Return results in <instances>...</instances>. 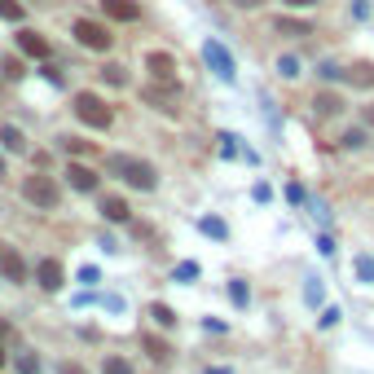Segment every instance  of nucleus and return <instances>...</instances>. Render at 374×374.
I'll return each instance as SVG.
<instances>
[{
    "instance_id": "obj_1",
    "label": "nucleus",
    "mask_w": 374,
    "mask_h": 374,
    "mask_svg": "<svg viewBox=\"0 0 374 374\" xmlns=\"http://www.w3.org/2000/svg\"><path fill=\"white\" fill-rule=\"evenodd\" d=\"M106 172H111V176H124L132 189H146V194L159 185V172H154L150 163L132 159V154H106Z\"/></svg>"
},
{
    "instance_id": "obj_2",
    "label": "nucleus",
    "mask_w": 374,
    "mask_h": 374,
    "mask_svg": "<svg viewBox=\"0 0 374 374\" xmlns=\"http://www.w3.org/2000/svg\"><path fill=\"white\" fill-rule=\"evenodd\" d=\"M75 115H80L88 128H102V132L115 124V111L97 97V93H75Z\"/></svg>"
},
{
    "instance_id": "obj_3",
    "label": "nucleus",
    "mask_w": 374,
    "mask_h": 374,
    "mask_svg": "<svg viewBox=\"0 0 374 374\" xmlns=\"http://www.w3.org/2000/svg\"><path fill=\"white\" fill-rule=\"evenodd\" d=\"M22 198L35 203V207H57L62 189H57L53 176H27V185H22Z\"/></svg>"
},
{
    "instance_id": "obj_4",
    "label": "nucleus",
    "mask_w": 374,
    "mask_h": 374,
    "mask_svg": "<svg viewBox=\"0 0 374 374\" xmlns=\"http://www.w3.org/2000/svg\"><path fill=\"white\" fill-rule=\"evenodd\" d=\"M75 40L84 44V49H93V53H106L115 44V35L102 27V22H93V18H80L75 22Z\"/></svg>"
},
{
    "instance_id": "obj_5",
    "label": "nucleus",
    "mask_w": 374,
    "mask_h": 374,
    "mask_svg": "<svg viewBox=\"0 0 374 374\" xmlns=\"http://www.w3.org/2000/svg\"><path fill=\"white\" fill-rule=\"evenodd\" d=\"M203 57H207V66H212L225 84H234V57L225 53V44H221V40H207V44H203Z\"/></svg>"
},
{
    "instance_id": "obj_6",
    "label": "nucleus",
    "mask_w": 374,
    "mask_h": 374,
    "mask_svg": "<svg viewBox=\"0 0 374 374\" xmlns=\"http://www.w3.org/2000/svg\"><path fill=\"white\" fill-rule=\"evenodd\" d=\"M141 102H150L154 111L172 115L176 111V84H146V88H141Z\"/></svg>"
},
{
    "instance_id": "obj_7",
    "label": "nucleus",
    "mask_w": 374,
    "mask_h": 374,
    "mask_svg": "<svg viewBox=\"0 0 374 374\" xmlns=\"http://www.w3.org/2000/svg\"><path fill=\"white\" fill-rule=\"evenodd\" d=\"M0 273H5L9 282H27V260H22L14 247H5V243H0Z\"/></svg>"
},
{
    "instance_id": "obj_8",
    "label": "nucleus",
    "mask_w": 374,
    "mask_h": 374,
    "mask_svg": "<svg viewBox=\"0 0 374 374\" xmlns=\"http://www.w3.org/2000/svg\"><path fill=\"white\" fill-rule=\"evenodd\" d=\"M146 66H150L154 84H176V62H172V53H150Z\"/></svg>"
},
{
    "instance_id": "obj_9",
    "label": "nucleus",
    "mask_w": 374,
    "mask_h": 374,
    "mask_svg": "<svg viewBox=\"0 0 374 374\" xmlns=\"http://www.w3.org/2000/svg\"><path fill=\"white\" fill-rule=\"evenodd\" d=\"M102 9H106V18H115V22H137L141 18L137 0H102Z\"/></svg>"
},
{
    "instance_id": "obj_10",
    "label": "nucleus",
    "mask_w": 374,
    "mask_h": 374,
    "mask_svg": "<svg viewBox=\"0 0 374 374\" xmlns=\"http://www.w3.org/2000/svg\"><path fill=\"white\" fill-rule=\"evenodd\" d=\"M66 180L80 189V194H93V189H97V172H93V167H84V163H71V167H66Z\"/></svg>"
},
{
    "instance_id": "obj_11",
    "label": "nucleus",
    "mask_w": 374,
    "mask_h": 374,
    "mask_svg": "<svg viewBox=\"0 0 374 374\" xmlns=\"http://www.w3.org/2000/svg\"><path fill=\"white\" fill-rule=\"evenodd\" d=\"M35 282L44 286V291H57V286L66 282V273H62V264L57 260H40V269H35Z\"/></svg>"
},
{
    "instance_id": "obj_12",
    "label": "nucleus",
    "mask_w": 374,
    "mask_h": 374,
    "mask_svg": "<svg viewBox=\"0 0 374 374\" xmlns=\"http://www.w3.org/2000/svg\"><path fill=\"white\" fill-rule=\"evenodd\" d=\"M18 49L27 53V57H40V62L53 53V49H49V40H44V35H35V31H18Z\"/></svg>"
},
{
    "instance_id": "obj_13",
    "label": "nucleus",
    "mask_w": 374,
    "mask_h": 374,
    "mask_svg": "<svg viewBox=\"0 0 374 374\" xmlns=\"http://www.w3.org/2000/svg\"><path fill=\"white\" fill-rule=\"evenodd\" d=\"M102 216H106V221H115V225H128V203L124 198H119V194H111V198H102Z\"/></svg>"
},
{
    "instance_id": "obj_14",
    "label": "nucleus",
    "mask_w": 374,
    "mask_h": 374,
    "mask_svg": "<svg viewBox=\"0 0 374 374\" xmlns=\"http://www.w3.org/2000/svg\"><path fill=\"white\" fill-rule=\"evenodd\" d=\"M348 84H357V88H374V62L348 66Z\"/></svg>"
},
{
    "instance_id": "obj_15",
    "label": "nucleus",
    "mask_w": 374,
    "mask_h": 374,
    "mask_svg": "<svg viewBox=\"0 0 374 374\" xmlns=\"http://www.w3.org/2000/svg\"><path fill=\"white\" fill-rule=\"evenodd\" d=\"M0 146H5L9 154H22V150H27V137H22L14 124H5V128H0Z\"/></svg>"
},
{
    "instance_id": "obj_16",
    "label": "nucleus",
    "mask_w": 374,
    "mask_h": 374,
    "mask_svg": "<svg viewBox=\"0 0 374 374\" xmlns=\"http://www.w3.org/2000/svg\"><path fill=\"white\" fill-rule=\"evenodd\" d=\"M312 111H317L321 119H330V115H339V111H344V102L335 97V93H317V97H312Z\"/></svg>"
},
{
    "instance_id": "obj_17",
    "label": "nucleus",
    "mask_w": 374,
    "mask_h": 374,
    "mask_svg": "<svg viewBox=\"0 0 374 374\" xmlns=\"http://www.w3.org/2000/svg\"><path fill=\"white\" fill-rule=\"evenodd\" d=\"M141 348L150 353V361H167V357H172V348H167L159 335H141Z\"/></svg>"
},
{
    "instance_id": "obj_18",
    "label": "nucleus",
    "mask_w": 374,
    "mask_h": 374,
    "mask_svg": "<svg viewBox=\"0 0 374 374\" xmlns=\"http://www.w3.org/2000/svg\"><path fill=\"white\" fill-rule=\"evenodd\" d=\"M277 31L282 35H312L308 22H299V18H277Z\"/></svg>"
},
{
    "instance_id": "obj_19",
    "label": "nucleus",
    "mask_w": 374,
    "mask_h": 374,
    "mask_svg": "<svg viewBox=\"0 0 374 374\" xmlns=\"http://www.w3.org/2000/svg\"><path fill=\"white\" fill-rule=\"evenodd\" d=\"M0 18H5V22H22V18H27V9H22L18 0H0Z\"/></svg>"
},
{
    "instance_id": "obj_20",
    "label": "nucleus",
    "mask_w": 374,
    "mask_h": 374,
    "mask_svg": "<svg viewBox=\"0 0 374 374\" xmlns=\"http://www.w3.org/2000/svg\"><path fill=\"white\" fill-rule=\"evenodd\" d=\"M150 317L159 321V326H176V312L167 308V304H150Z\"/></svg>"
},
{
    "instance_id": "obj_21",
    "label": "nucleus",
    "mask_w": 374,
    "mask_h": 374,
    "mask_svg": "<svg viewBox=\"0 0 374 374\" xmlns=\"http://www.w3.org/2000/svg\"><path fill=\"white\" fill-rule=\"evenodd\" d=\"M102 374H132V366H128L124 357H106L102 361Z\"/></svg>"
},
{
    "instance_id": "obj_22",
    "label": "nucleus",
    "mask_w": 374,
    "mask_h": 374,
    "mask_svg": "<svg viewBox=\"0 0 374 374\" xmlns=\"http://www.w3.org/2000/svg\"><path fill=\"white\" fill-rule=\"evenodd\" d=\"M0 71H5V80H22V62H18V57H5Z\"/></svg>"
},
{
    "instance_id": "obj_23",
    "label": "nucleus",
    "mask_w": 374,
    "mask_h": 374,
    "mask_svg": "<svg viewBox=\"0 0 374 374\" xmlns=\"http://www.w3.org/2000/svg\"><path fill=\"white\" fill-rule=\"evenodd\" d=\"M18 370H22V374H40V357L22 353V357H18Z\"/></svg>"
},
{
    "instance_id": "obj_24",
    "label": "nucleus",
    "mask_w": 374,
    "mask_h": 374,
    "mask_svg": "<svg viewBox=\"0 0 374 374\" xmlns=\"http://www.w3.org/2000/svg\"><path fill=\"white\" fill-rule=\"evenodd\" d=\"M344 146H348V150H361V146H366V132H361V128L344 132Z\"/></svg>"
},
{
    "instance_id": "obj_25",
    "label": "nucleus",
    "mask_w": 374,
    "mask_h": 374,
    "mask_svg": "<svg viewBox=\"0 0 374 374\" xmlns=\"http://www.w3.org/2000/svg\"><path fill=\"white\" fill-rule=\"evenodd\" d=\"M229 299L243 308V304H247V282H229Z\"/></svg>"
},
{
    "instance_id": "obj_26",
    "label": "nucleus",
    "mask_w": 374,
    "mask_h": 374,
    "mask_svg": "<svg viewBox=\"0 0 374 374\" xmlns=\"http://www.w3.org/2000/svg\"><path fill=\"white\" fill-rule=\"evenodd\" d=\"M102 75H106V80H111V84H115V88H119V84H128V75H124V66H106V71H102Z\"/></svg>"
},
{
    "instance_id": "obj_27",
    "label": "nucleus",
    "mask_w": 374,
    "mask_h": 374,
    "mask_svg": "<svg viewBox=\"0 0 374 374\" xmlns=\"http://www.w3.org/2000/svg\"><path fill=\"white\" fill-rule=\"evenodd\" d=\"M62 146H66L71 154H88V150H93V146H88V141H80V137H66V141H62Z\"/></svg>"
},
{
    "instance_id": "obj_28",
    "label": "nucleus",
    "mask_w": 374,
    "mask_h": 374,
    "mask_svg": "<svg viewBox=\"0 0 374 374\" xmlns=\"http://www.w3.org/2000/svg\"><path fill=\"white\" fill-rule=\"evenodd\" d=\"M203 234H216V238H225V225H221V221H212V216H207V221H203Z\"/></svg>"
},
{
    "instance_id": "obj_29",
    "label": "nucleus",
    "mask_w": 374,
    "mask_h": 374,
    "mask_svg": "<svg viewBox=\"0 0 374 374\" xmlns=\"http://www.w3.org/2000/svg\"><path fill=\"white\" fill-rule=\"evenodd\" d=\"M295 66H299V62H295V57H282V75H286V80H291V75H299V71H295Z\"/></svg>"
},
{
    "instance_id": "obj_30",
    "label": "nucleus",
    "mask_w": 374,
    "mask_h": 374,
    "mask_svg": "<svg viewBox=\"0 0 374 374\" xmlns=\"http://www.w3.org/2000/svg\"><path fill=\"white\" fill-rule=\"evenodd\" d=\"M357 269H361V277H366V282H374V264H370V260H357Z\"/></svg>"
},
{
    "instance_id": "obj_31",
    "label": "nucleus",
    "mask_w": 374,
    "mask_h": 374,
    "mask_svg": "<svg viewBox=\"0 0 374 374\" xmlns=\"http://www.w3.org/2000/svg\"><path fill=\"white\" fill-rule=\"evenodd\" d=\"M291 9H308V5H317V0H286Z\"/></svg>"
},
{
    "instance_id": "obj_32",
    "label": "nucleus",
    "mask_w": 374,
    "mask_h": 374,
    "mask_svg": "<svg viewBox=\"0 0 374 374\" xmlns=\"http://www.w3.org/2000/svg\"><path fill=\"white\" fill-rule=\"evenodd\" d=\"M62 374H84L80 366H71V361H66V366H62Z\"/></svg>"
},
{
    "instance_id": "obj_33",
    "label": "nucleus",
    "mask_w": 374,
    "mask_h": 374,
    "mask_svg": "<svg viewBox=\"0 0 374 374\" xmlns=\"http://www.w3.org/2000/svg\"><path fill=\"white\" fill-rule=\"evenodd\" d=\"M366 124H370V128H374V106H366Z\"/></svg>"
},
{
    "instance_id": "obj_34",
    "label": "nucleus",
    "mask_w": 374,
    "mask_h": 374,
    "mask_svg": "<svg viewBox=\"0 0 374 374\" xmlns=\"http://www.w3.org/2000/svg\"><path fill=\"white\" fill-rule=\"evenodd\" d=\"M238 5H243V9H256V5H260V0H238Z\"/></svg>"
},
{
    "instance_id": "obj_35",
    "label": "nucleus",
    "mask_w": 374,
    "mask_h": 374,
    "mask_svg": "<svg viewBox=\"0 0 374 374\" xmlns=\"http://www.w3.org/2000/svg\"><path fill=\"white\" fill-rule=\"evenodd\" d=\"M0 366H5V348H0Z\"/></svg>"
},
{
    "instance_id": "obj_36",
    "label": "nucleus",
    "mask_w": 374,
    "mask_h": 374,
    "mask_svg": "<svg viewBox=\"0 0 374 374\" xmlns=\"http://www.w3.org/2000/svg\"><path fill=\"white\" fill-rule=\"evenodd\" d=\"M0 176H5V159H0Z\"/></svg>"
}]
</instances>
